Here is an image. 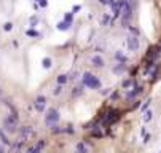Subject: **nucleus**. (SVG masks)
Segmentation results:
<instances>
[{
    "mask_svg": "<svg viewBox=\"0 0 161 153\" xmlns=\"http://www.w3.org/2000/svg\"><path fill=\"white\" fill-rule=\"evenodd\" d=\"M66 81H67V75H59L57 76V83L59 85H64Z\"/></svg>",
    "mask_w": 161,
    "mask_h": 153,
    "instance_id": "nucleus-12",
    "label": "nucleus"
},
{
    "mask_svg": "<svg viewBox=\"0 0 161 153\" xmlns=\"http://www.w3.org/2000/svg\"><path fill=\"white\" fill-rule=\"evenodd\" d=\"M45 104H46L45 96H38V97L35 99V108H37L38 112H43V110H45Z\"/></svg>",
    "mask_w": 161,
    "mask_h": 153,
    "instance_id": "nucleus-6",
    "label": "nucleus"
},
{
    "mask_svg": "<svg viewBox=\"0 0 161 153\" xmlns=\"http://www.w3.org/2000/svg\"><path fill=\"white\" fill-rule=\"evenodd\" d=\"M140 91H142V88H140V86L134 88V91H132V92H128V99H134V97H136V96H137Z\"/></svg>",
    "mask_w": 161,
    "mask_h": 153,
    "instance_id": "nucleus-9",
    "label": "nucleus"
},
{
    "mask_svg": "<svg viewBox=\"0 0 161 153\" xmlns=\"http://www.w3.org/2000/svg\"><path fill=\"white\" fill-rule=\"evenodd\" d=\"M102 23H104V24L109 23V16H102Z\"/></svg>",
    "mask_w": 161,
    "mask_h": 153,
    "instance_id": "nucleus-23",
    "label": "nucleus"
},
{
    "mask_svg": "<svg viewBox=\"0 0 161 153\" xmlns=\"http://www.w3.org/2000/svg\"><path fill=\"white\" fill-rule=\"evenodd\" d=\"M43 147H45V140H40V142H37L35 145H32V147L27 150V153H40Z\"/></svg>",
    "mask_w": 161,
    "mask_h": 153,
    "instance_id": "nucleus-7",
    "label": "nucleus"
},
{
    "mask_svg": "<svg viewBox=\"0 0 161 153\" xmlns=\"http://www.w3.org/2000/svg\"><path fill=\"white\" fill-rule=\"evenodd\" d=\"M91 62H93L96 67H102V65H104V59H102L100 56H93V57H91Z\"/></svg>",
    "mask_w": 161,
    "mask_h": 153,
    "instance_id": "nucleus-8",
    "label": "nucleus"
},
{
    "mask_svg": "<svg viewBox=\"0 0 161 153\" xmlns=\"http://www.w3.org/2000/svg\"><path fill=\"white\" fill-rule=\"evenodd\" d=\"M123 70H125V65H123V64H121V65H116V67L113 69V72H115V73H118V72H123Z\"/></svg>",
    "mask_w": 161,
    "mask_h": 153,
    "instance_id": "nucleus-16",
    "label": "nucleus"
},
{
    "mask_svg": "<svg viewBox=\"0 0 161 153\" xmlns=\"http://www.w3.org/2000/svg\"><path fill=\"white\" fill-rule=\"evenodd\" d=\"M43 67H45V69L51 67V59H50V57H46V59H43Z\"/></svg>",
    "mask_w": 161,
    "mask_h": 153,
    "instance_id": "nucleus-15",
    "label": "nucleus"
},
{
    "mask_svg": "<svg viewBox=\"0 0 161 153\" xmlns=\"http://www.w3.org/2000/svg\"><path fill=\"white\" fill-rule=\"evenodd\" d=\"M83 83L88 86V88H91V89H99L100 88V81H99V78L96 75H91V73H85V76H83Z\"/></svg>",
    "mask_w": 161,
    "mask_h": 153,
    "instance_id": "nucleus-1",
    "label": "nucleus"
},
{
    "mask_svg": "<svg viewBox=\"0 0 161 153\" xmlns=\"http://www.w3.org/2000/svg\"><path fill=\"white\" fill-rule=\"evenodd\" d=\"M61 91H62V86H61V85H59V86H57V88L54 89V94L57 96V94H59V92H61Z\"/></svg>",
    "mask_w": 161,
    "mask_h": 153,
    "instance_id": "nucleus-21",
    "label": "nucleus"
},
{
    "mask_svg": "<svg viewBox=\"0 0 161 153\" xmlns=\"http://www.w3.org/2000/svg\"><path fill=\"white\" fill-rule=\"evenodd\" d=\"M57 120H59L57 110H56V108H50L48 113H46V117H45V123H46L50 128H54V124L57 123Z\"/></svg>",
    "mask_w": 161,
    "mask_h": 153,
    "instance_id": "nucleus-2",
    "label": "nucleus"
},
{
    "mask_svg": "<svg viewBox=\"0 0 161 153\" xmlns=\"http://www.w3.org/2000/svg\"><path fill=\"white\" fill-rule=\"evenodd\" d=\"M0 153H5V151H3V148H2V145H0Z\"/></svg>",
    "mask_w": 161,
    "mask_h": 153,
    "instance_id": "nucleus-25",
    "label": "nucleus"
},
{
    "mask_svg": "<svg viewBox=\"0 0 161 153\" xmlns=\"http://www.w3.org/2000/svg\"><path fill=\"white\" fill-rule=\"evenodd\" d=\"M128 48H129V51H137V48H139V40H137L136 35H129V37H128Z\"/></svg>",
    "mask_w": 161,
    "mask_h": 153,
    "instance_id": "nucleus-5",
    "label": "nucleus"
},
{
    "mask_svg": "<svg viewBox=\"0 0 161 153\" xmlns=\"http://www.w3.org/2000/svg\"><path fill=\"white\" fill-rule=\"evenodd\" d=\"M91 136H93V137H102V136H104V134H102V132H100V131H99L97 128H94V131L91 132Z\"/></svg>",
    "mask_w": 161,
    "mask_h": 153,
    "instance_id": "nucleus-13",
    "label": "nucleus"
},
{
    "mask_svg": "<svg viewBox=\"0 0 161 153\" xmlns=\"http://www.w3.org/2000/svg\"><path fill=\"white\" fill-rule=\"evenodd\" d=\"M78 94H82V88H75V91H73V96H78Z\"/></svg>",
    "mask_w": 161,
    "mask_h": 153,
    "instance_id": "nucleus-22",
    "label": "nucleus"
},
{
    "mask_svg": "<svg viewBox=\"0 0 161 153\" xmlns=\"http://www.w3.org/2000/svg\"><path fill=\"white\" fill-rule=\"evenodd\" d=\"M115 57H116V59H120V61H125V56H123L121 53H116V54H115Z\"/></svg>",
    "mask_w": 161,
    "mask_h": 153,
    "instance_id": "nucleus-20",
    "label": "nucleus"
},
{
    "mask_svg": "<svg viewBox=\"0 0 161 153\" xmlns=\"http://www.w3.org/2000/svg\"><path fill=\"white\" fill-rule=\"evenodd\" d=\"M118 118H120V113L116 110H113V108L107 110V115H105V118H104V126H109V124L115 123Z\"/></svg>",
    "mask_w": 161,
    "mask_h": 153,
    "instance_id": "nucleus-4",
    "label": "nucleus"
},
{
    "mask_svg": "<svg viewBox=\"0 0 161 153\" xmlns=\"http://www.w3.org/2000/svg\"><path fill=\"white\" fill-rule=\"evenodd\" d=\"M148 105H150V99H148V101H147V102H145V104L142 105V108H140V110H142V113H144V112H145V110L148 108Z\"/></svg>",
    "mask_w": 161,
    "mask_h": 153,
    "instance_id": "nucleus-18",
    "label": "nucleus"
},
{
    "mask_svg": "<svg viewBox=\"0 0 161 153\" xmlns=\"http://www.w3.org/2000/svg\"><path fill=\"white\" fill-rule=\"evenodd\" d=\"M0 142H2V144H5V145H10V140L7 139V136H5V134H3L2 131H0Z\"/></svg>",
    "mask_w": 161,
    "mask_h": 153,
    "instance_id": "nucleus-10",
    "label": "nucleus"
},
{
    "mask_svg": "<svg viewBox=\"0 0 161 153\" xmlns=\"http://www.w3.org/2000/svg\"><path fill=\"white\" fill-rule=\"evenodd\" d=\"M70 27V23H61V24H59V29H61V30H66V29H69Z\"/></svg>",
    "mask_w": 161,
    "mask_h": 153,
    "instance_id": "nucleus-14",
    "label": "nucleus"
},
{
    "mask_svg": "<svg viewBox=\"0 0 161 153\" xmlns=\"http://www.w3.org/2000/svg\"><path fill=\"white\" fill-rule=\"evenodd\" d=\"M152 115H153V113H152L150 110L145 112V121H150V120H152Z\"/></svg>",
    "mask_w": 161,
    "mask_h": 153,
    "instance_id": "nucleus-17",
    "label": "nucleus"
},
{
    "mask_svg": "<svg viewBox=\"0 0 161 153\" xmlns=\"http://www.w3.org/2000/svg\"><path fill=\"white\" fill-rule=\"evenodd\" d=\"M16 121H18L16 115H10V117H7L5 121H3V128L7 131H10V132H14L16 131Z\"/></svg>",
    "mask_w": 161,
    "mask_h": 153,
    "instance_id": "nucleus-3",
    "label": "nucleus"
},
{
    "mask_svg": "<svg viewBox=\"0 0 161 153\" xmlns=\"http://www.w3.org/2000/svg\"><path fill=\"white\" fill-rule=\"evenodd\" d=\"M131 85H132V80H131V78L123 81V86H125V88H128V86H131Z\"/></svg>",
    "mask_w": 161,
    "mask_h": 153,
    "instance_id": "nucleus-19",
    "label": "nucleus"
},
{
    "mask_svg": "<svg viewBox=\"0 0 161 153\" xmlns=\"http://www.w3.org/2000/svg\"><path fill=\"white\" fill-rule=\"evenodd\" d=\"M77 148H78V151H80V153H89V151H88V148L85 147V144H78V145H77Z\"/></svg>",
    "mask_w": 161,
    "mask_h": 153,
    "instance_id": "nucleus-11",
    "label": "nucleus"
},
{
    "mask_svg": "<svg viewBox=\"0 0 161 153\" xmlns=\"http://www.w3.org/2000/svg\"><path fill=\"white\" fill-rule=\"evenodd\" d=\"M99 2H100V3H104V5H105V3H110L109 0H99Z\"/></svg>",
    "mask_w": 161,
    "mask_h": 153,
    "instance_id": "nucleus-24",
    "label": "nucleus"
}]
</instances>
